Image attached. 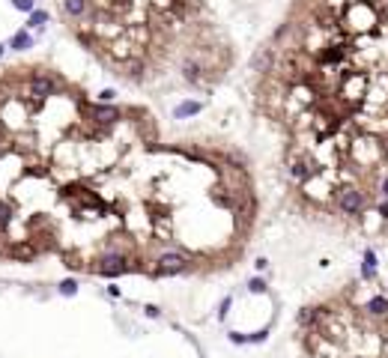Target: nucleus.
<instances>
[{"label":"nucleus","instance_id":"nucleus-3","mask_svg":"<svg viewBox=\"0 0 388 358\" xmlns=\"http://www.w3.org/2000/svg\"><path fill=\"white\" fill-rule=\"evenodd\" d=\"M334 203H337V209H341L344 215H349V218H355V215H361V209H365V194H361L358 188L347 185V188H341V191H337Z\"/></svg>","mask_w":388,"mask_h":358},{"label":"nucleus","instance_id":"nucleus-5","mask_svg":"<svg viewBox=\"0 0 388 358\" xmlns=\"http://www.w3.org/2000/svg\"><path fill=\"white\" fill-rule=\"evenodd\" d=\"M129 266H126V257L123 254H105L96 260V272L105 275V278H116V275H123Z\"/></svg>","mask_w":388,"mask_h":358},{"label":"nucleus","instance_id":"nucleus-15","mask_svg":"<svg viewBox=\"0 0 388 358\" xmlns=\"http://www.w3.org/2000/svg\"><path fill=\"white\" fill-rule=\"evenodd\" d=\"M9 224H12V209H9V203L0 200V233H6Z\"/></svg>","mask_w":388,"mask_h":358},{"label":"nucleus","instance_id":"nucleus-1","mask_svg":"<svg viewBox=\"0 0 388 358\" xmlns=\"http://www.w3.org/2000/svg\"><path fill=\"white\" fill-rule=\"evenodd\" d=\"M352 30H370L376 24V12L370 3H365V0H352V3L347 6V18H344Z\"/></svg>","mask_w":388,"mask_h":358},{"label":"nucleus","instance_id":"nucleus-18","mask_svg":"<svg viewBox=\"0 0 388 358\" xmlns=\"http://www.w3.org/2000/svg\"><path fill=\"white\" fill-rule=\"evenodd\" d=\"M12 6L21 9V12H36V9H33V0H12Z\"/></svg>","mask_w":388,"mask_h":358},{"label":"nucleus","instance_id":"nucleus-12","mask_svg":"<svg viewBox=\"0 0 388 358\" xmlns=\"http://www.w3.org/2000/svg\"><path fill=\"white\" fill-rule=\"evenodd\" d=\"M376 275V254L373 251H365V263H361V278L370 281Z\"/></svg>","mask_w":388,"mask_h":358},{"label":"nucleus","instance_id":"nucleus-13","mask_svg":"<svg viewBox=\"0 0 388 358\" xmlns=\"http://www.w3.org/2000/svg\"><path fill=\"white\" fill-rule=\"evenodd\" d=\"M30 45H33V36L24 33V30H18V33L12 36V42H9V48H15V51H27Z\"/></svg>","mask_w":388,"mask_h":358},{"label":"nucleus","instance_id":"nucleus-26","mask_svg":"<svg viewBox=\"0 0 388 358\" xmlns=\"http://www.w3.org/2000/svg\"><path fill=\"white\" fill-rule=\"evenodd\" d=\"M382 194H385V197H388V176H385V179H382Z\"/></svg>","mask_w":388,"mask_h":358},{"label":"nucleus","instance_id":"nucleus-11","mask_svg":"<svg viewBox=\"0 0 388 358\" xmlns=\"http://www.w3.org/2000/svg\"><path fill=\"white\" fill-rule=\"evenodd\" d=\"M368 314H370V317H385V314H388V299H385V296H373V299L368 301Z\"/></svg>","mask_w":388,"mask_h":358},{"label":"nucleus","instance_id":"nucleus-20","mask_svg":"<svg viewBox=\"0 0 388 358\" xmlns=\"http://www.w3.org/2000/svg\"><path fill=\"white\" fill-rule=\"evenodd\" d=\"M12 254H15L18 260H30V257H33V248H15Z\"/></svg>","mask_w":388,"mask_h":358},{"label":"nucleus","instance_id":"nucleus-27","mask_svg":"<svg viewBox=\"0 0 388 358\" xmlns=\"http://www.w3.org/2000/svg\"><path fill=\"white\" fill-rule=\"evenodd\" d=\"M3 51H6V45H0V57H3Z\"/></svg>","mask_w":388,"mask_h":358},{"label":"nucleus","instance_id":"nucleus-19","mask_svg":"<svg viewBox=\"0 0 388 358\" xmlns=\"http://www.w3.org/2000/svg\"><path fill=\"white\" fill-rule=\"evenodd\" d=\"M248 290H251V293H266V281H263V278H254V281L248 283Z\"/></svg>","mask_w":388,"mask_h":358},{"label":"nucleus","instance_id":"nucleus-24","mask_svg":"<svg viewBox=\"0 0 388 358\" xmlns=\"http://www.w3.org/2000/svg\"><path fill=\"white\" fill-rule=\"evenodd\" d=\"M143 310H147V317H153V320L158 317V307H155V304H147V307H143Z\"/></svg>","mask_w":388,"mask_h":358},{"label":"nucleus","instance_id":"nucleus-22","mask_svg":"<svg viewBox=\"0 0 388 358\" xmlns=\"http://www.w3.org/2000/svg\"><path fill=\"white\" fill-rule=\"evenodd\" d=\"M227 310H230V299H224V301H221V310H218V320H224V317H227Z\"/></svg>","mask_w":388,"mask_h":358},{"label":"nucleus","instance_id":"nucleus-9","mask_svg":"<svg viewBox=\"0 0 388 358\" xmlns=\"http://www.w3.org/2000/svg\"><path fill=\"white\" fill-rule=\"evenodd\" d=\"M63 9H66V15H72V18H81V15L90 9V0H63Z\"/></svg>","mask_w":388,"mask_h":358},{"label":"nucleus","instance_id":"nucleus-17","mask_svg":"<svg viewBox=\"0 0 388 358\" xmlns=\"http://www.w3.org/2000/svg\"><path fill=\"white\" fill-rule=\"evenodd\" d=\"M48 21V12H42V9H36L33 15H30V27H42V24Z\"/></svg>","mask_w":388,"mask_h":358},{"label":"nucleus","instance_id":"nucleus-14","mask_svg":"<svg viewBox=\"0 0 388 358\" xmlns=\"http://www.w3.org/2000/svg\"><path fill=\"white\" fill-rule=\"evenodd\" d=\"M182 75H185V81H200V63L185 60L182 63Z\"/></svg>","mask_w":388,"mask_h":358},{"label":"nucleus","instance_id":"nucleus-6","mask_svg":"<svg viewBox=\"0 0 388 358\" xmlns=\"http://www.w3.org/2000/svg\"><path fill=\"white\" fill-rule=\"evenodd\" d=\"M349 54V48L344 42H334V45H323V51H317V63L320 66H337V63H344Z\"/></svg>","mask_w":388,"mask_h":358},{"label":"nucleus","instance_id":"nucleus-10","mask_svg":"<svg viewBox=\"0 0 388 358\" xmlns=\"http://www.w3.org/2000/svg\"><path fill=\"white\" fill-rule=\"evenodd\" d=\"M200 111H203V105H200V102H182V105H176L174 116H176V119H188V116L200 113Z\"/></svg>","mask_w":388,"mask_h":358},{"label":"nucleus","instance_id":"nucleus-16","mask_svg":"<svg viewBox=\"0 0 388 358\" xmlns=\"http://www.w3.org/2000/svg\"><path fill=\"white\" fill-rule=\"evenodd\" d=\"M75 293H78V281L75 278H66L60 283V296H75Z\"/></svg>","mask_w":388,"mask_h":358},{"label":"nucleus","instance_id":"nucleus-2","mask_svg":"<svg viewBox=\"0 0 388 358\" xmlns=\"http://www.w3.org/2000/svg\"><path fill=\"white\" fill-rule=\"evenodd\" d=\"M60 93V81L51 75V72H36V75L30 78V95L36 102H45V99H51V95Z\"/></svg>","mask_w":388,"mask_h":358},{"label":"nucleus","instance_id":"nucleus-23","mask_svg":"<svg viewBox=\"0 0 388 358\" xmlns=\"http://www.w3.org/2000/svg\"><path fill=\"white\" fill-rule=\"evenodd\" d=\"M114 95H116L114 90H102V93H99V99H102V102H111V99H114Z\"/></svg>","mask_w":388,"mask_h":358},{"label":"nucleus","instance_id":"nucleus-21","mask_svg":"<svg viewBox=\"0 0 388 358\" xmlns=\"http://www.w3.org/2000/svg\"><path fill=\"white\" fill-rule=\"evenodd\" d=\"M230 340L233 343H248V338H245V334H239V331H230Z\"/></svg>","mask_w":388,"mask_h":358},{"label":"nucleus","instance_id":"nucleus-25","mask_svg":"<svg viewBox=\"0 0 388 358\" xmlns=\"http://www.w3.org/2000/svg\"><path fill=\"white\" fill-rule=\"evenodd\" d=\"M379 215H382V218H388V203H379Z\"/></svg>","mask_w":388,"mask_h":358},{"label":"nucleus","instance_id":"nucleus-7","mask_svg":"<svg viewBox=\"0 0 388 358\" xmlns=\"http://www.w3.org/2000/svg\"><path fill=\"white\" fill-rule=\"evenodd\" d=\"M320 173V164L317 161H308V158H296V161H290V176H293L296 182H308Z\"/></svg>","mask_w":388,"mask_h":358},{"label":"nucleus","instance_id":"nucleus-8","mask_svg":"<svg viewBox=\"0 0 388 358\" xmlns=\"http://www.w3.org/2000/svg\"><path fill=\"white\" fill-rule=\"evenodd\" d=\"M90 116L102 126H114L116 119H123V111L116 105H90Z\"/></svg>","mask_w":388,"mask_h":358},{"label":"nucleus","instance_id":"nucleus-4","mask_svg":"<svg viewBox=\"0 0 388 358\" xmlns=\"http://www.w3.org/2000/svg\"><path fill=\"white\" fill-rule=\"evenodd\" d=\"M155 263H158L155 269H158L161 275H179V272L188 269V257H185L182 251H161Z\"/></svg>","mask_w":388,"mask_h":358}]
</instances>
